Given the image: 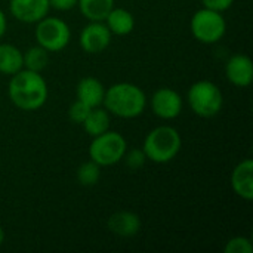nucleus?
Wrapping results in <instances>:
<instances>
[{
	"label": "nucleus",
	"mask_w": 253,
	"mask_h": 253,
	"mask_svg": "<svg viewBox=\"0 0 253 253\" xmlns=\"http://www.w3.org/2000/svg\"><path fill=\"white\" fill-rule=\"evenodd\" d=\"M253 246L252 242L245 237V236H236L230 239L225 246H224V253H252Z\"/></svg>",
	"instance_id": "nucleus-21"
},
{
	"label": "nucleus",
	"mask_w": 253,
	"mask_h": 253,
	"mask_svg": "<svg viewBox=\"0 0 253 253\" xmlns=\"http://www.w3.org/2000/svg\"><path fill=\"white\" fill-rule=\"evenodd\" d=\"M49 0H9L10 15L24 24H36L49 15Z\"/></svg>",
	"instance_id": "nucleus-10"
},
{
	"label": "nucleus",
	"mask_w": 253,
	"mask_h": 253,
	"mask_svg": "<svg viewBox=\"0 0 253 253\" xmlns=\"http://www.w3.org/2000/svg\"><path fill=\"white\" fill-rule=\"evenodd\" d=\"M34 37L39 46L50 52H61L71 42V28L70 25L56 16H44L36 22Z\"/></svg>",
	"instance_id": "nucleus-7"
},
{
	"label": "nucleus",
	"mask_w": 253,
	"mask_h": 253,
	"mask_svg": "<svg viewBox=\"0 0 253 253\" xmlns=\"http://www.w3.org/2000/svg\"><path fill=\"white\" fill-rule=\"evenodd\" d=\"M111 37L113 34L104 21H89L80 31L79 43L86 53L98 55L110 46Z\"/></svg>",
	"instance_id": "nucleus-9"
},
{
	"label": "nucleus",
	"mask_w": 253,
	"mask_h": 253,
	"mask_svg": "<svg viewBox=\"0 0 253 253\" xmlns=\"http://www.w3.org/2000/svg\"><path fill=\"white\" fill-rule=\"evenodd\" d=\"M150 107L156 117L162 120H173L182 113L184 101L179 92L170 87L157 89L150 98Z\"/></svg>",
	"instance_id": "nucleus-8"
},
{
	"label": "nucleus",
	"mask_w": 253,
	"mask_h": 253,
	"mask_svg": "<svg viewBox=\"0 0 253 253\" xmlns=\"http://www.w3.org/2000/svg\"><path fill=\"white\" fill-rule=\"evenodd\" d=\"M116 6V0H79L77 7L87 21H104L111 9Z\"/></svg>",
	"instance_id": "nucleus-18"
},
{
	"label": "nucleus",
	"mask_w": 253,
	"mask_h": 253,
	"mask_svg": "<svg viewBox=\"0 0 253 253\" xmlns=\"http://www.w3.org/2000/svg\"><path fill=\"white\" fill-rule=\"evenodd\" d=\"M77 1L79 0H49V6L59 12H68L77 6Z\"/></svg>",
	"instance_id": "nucleus-25"
},
{
	"label": "nucleus",
	"mask_w": 253,
	"mask_h": 253,
	"mask_svg": "<svg viewBox=\"0 0 253 253\" xmlns=\"http://www.w3.org/2000/svg\"><path fill=\"white\" fill-rule=\"evenodd\" d=\"M3 242H4V230L0 227V246L3 245Z\"/></svg>",
	"instance_id": "nucleus-27"
},
{
	"label": "nucleus",
	"mask_w": 253,
	"mask_h": 253,
	"mask_svg": "<svg viewBox=\"0 0 253 253\" xmlns=\"http://www.w3.org/2000/svg\"><path fill=\"white\" fill-rule=\"evenodd\" d=\"M190 30L197 42L203 44H215L225 36L227 21L222 12L202 7L193 15Z\"/></svg>",
	"instance_id": "nucleus-6"
},
{
	"label": "nucleus",
	"mask_w": 253,
	"mask_h": 253,
	"mask_svg": "<svg viewBox=\"0 0 253 253\" xmlns=\"http://www.w3.org/2000/svg\"><path fill=\"white\" fill-rule=\"evenodd\" d=\"M127 150V141L116 130L108 129L107 132L93 136L89 145V159L101 168H108L120 163Z\"/></svg>",
	"instance_id": "nucleus-5"
},
{
	"label": "nucleus",
	"mask_w": 253,
	"mask_h": 253,
	"mask_svg": "<svg viewBox=\"0 0 253 253\" xmlns=\"http://www.w3.org/2000/svg\"><path fill=\"white\" fill-rule=\"evenodd\" d=\"M104 108L120 119H136L147 108V95L135 83L119 82L105 89Z\"/></svg>",
	"instance_id": "nucleus-2"
},
{
	"label": "nucleus",
	"mask_w": 253,
	"mask_h": 253,
	"mask_svg": "<svg viewBox=\"0 0 253 253\" xmlns=\"http://www.w3.org/2000/svg\"><path fill=\"white\" fill-rule=\"evenodd\" d=\"M233 191L243 200H253V160L245 159L236 165L231 172Z\"/></svg>",
	"instance_id": "nucleus-13"
},
{
	"label": "nucleus",
	"mask_w": 253,
	"mask_h": 253,
	"mask_svg": "<svg viewBox=\"0 0 253 253\" xmlns=\"http://www.w3.org/2000/svg\"><path fill=\"white\" fill-rule=\"evenodd\" d=\"M203 7H208V9H212V10H218V12H225L228 10L234 0H200Z\"/></svg>",
	"instance_id": "nucleus-24"
},
{
	"label": "nucleus",
	"mask_w": 253,
	"mask_h": 253,
	"mask_svg": "<svg viewBox=\"0 0 253 253\" xmlns=\"http://www.w3.org/2000/svg\"><path fill=\"white\" fill-rule=\"evenodd\" d=\"M187 101L193 113L203 119L218 116L224 107V95L211 80H199L193 83L187 92Z\"/></svg>",
	"instance_id": "nucleus-4"
},
{
	"label": "nucleus",
	"mask_w": 253,
	"mask_h": 253,
	"mask_svg": "<svg viewBox=\"0 0 253 253\" xmlns=\"http://www.w3.org/2000/svg\"><path fill=\"white\" fill-rule=\"evenodd\" d=\"M6 30H7V18L4 12L0 9V39L6 34Z\"/></svg>",
	"instance_id": "nucleus-26"
},
{
	"label": "nucleus",
	"mask_w": 253,
	"mask_h": 253,
	"mask_svg": "<svg viewBox=\"0 0 253 253\" xmlns=\"http://www.w3.org/2000/svg\"><path fill=\"white\" fill-rule=\"evenodd\" d=\"M110 123H111V114L101 105V107H95L89 111L87 117L84 119V122L82 123L83 130L89 135V136H98L104 132H107L110 129Z\"/></svg>",
	"instance_id": "nucleus-17"
},
{
	"label": "nucleus",
	"mask_w": 253,
	"mask_h": 253,
	"mask_svg": "<svg viewBox=\"0 0 253 253\" xmlns=\"http://www.w3.org/2000/svg\"><path fill=\"white\" fill-rule=\"evenodd\" d=\"M181 148V133L169 125H162L150 130L142 144L147 160L157 165H166L172 162L179 154Z\"/></svg>",
	"instance_id": "nucleus-3"
},
{
	"label": "nucleus",
	"mask_w": 253,
	"mask_h": 253,
	"mask_svg": "<svg viewBox=\"0 0 253 253\" xmlns=\"http://www.w3.org/2000/svg\"><path fill=\"white\" fill-rule=\"evenodd\" d=\"M110 33L114 36H127L135 28V16L130 10L125 7H113L111 12L104 19Z\"/></svg>",
	"instance_id": "nucleus-15"
},
{
	"label": "nucleus",
	"mask_w": 253,
	"mask_h": 253,
	"mask_svg": "<svg viewBox=\"0 0 253 253\" xmlns=\"http://www.w3.org/2000/svg\"><path fill=\"white\" fill-rule=\"evenodd\" d=\"M123 160H125L126 166L130 170H139L147 163V156H145L142 148H135V150H130V151L126 150V153L123 156Z\"/></svg>",
	"instance_id": "nucleus-22"
},
{
	"label": "nucleus",
	"mask_w": 253,
	"mask_h": 253,
	"mask_svg": "<svg viewBox=\"0 0 253 253\" xmlns=\"http://www.w3.org/2000/svg\"><path fill=\"white\" fill-rule=\"evenodd\" d=\"M142 222L138 213L130 211H119L113 213L107 221V228L117 237L130 239L141 231Z\"/></svg>",
	"instance_id": "nucleus-12"
},
{
	"label": "nucleus",
	"mask_w": 253,
	"mask_h": 253,
	"mask_svg": "<svg viewBox=\"0 0 253 253\" xmlns=\"http://www.w3.org/2000/svg\"><path fill=\"white\" fill-rule=\"evenodd\" d=\"M227 80L237 87H248L253 82V62L251 56L236 53L228 58L225 64Z\"/></svg>",
	"instance_id": "nucleus-11"
},
{
	"label": "nucleus",
	"mask_w": 253,
	"mask_h": 253,
	"mask_svg": "<svg viewBox=\"0 0 253 253\" xmlns=\"http://www.w3.org/2000/svg\"><path fill=\"white\" fill-rule=\"evenodd\" d=\"M22 62H24L25 70L42 73L49 64V52L43 49L42 46L36 44L27 49L25 52H22Z\"/></svg>",
	"instance_id": "nucleus-19"
},
{
	"label": "nucleus",
	"mask_w": 253,
	"mask_h": 253,
	"mask_svg": "<svg viewBox=\"0 0 253 253\" xmlns=\"http://www.w3.org/2000/svg\"><path fill=\"white\" fill-rule=\"evenodd\" d=\"M22 68V50L15 44L0 43V74L13 76Z\"/></svg>",
	"instance_id": "nucleus-16"
},
{
	"label": "nucleus",
	"mask_w": 253,
	"mask_h": 253,
	"mask_svg": "<svg viewBox=\"0 0 253 253\" xmlns=\"http://www.w3.org/2000/svg\"><path fill=\"white\" fill-rule=\"evenodd\" d=\"M90 110H92L90 107H87V105L83 104L82 101L76 99V101L70 105V108H68V119H70L73 123L82 125V123L84 122V119L87 117V114H89Z\"/></svg>",
	"instance_id": "nucleus-23"
},
{
	"label": "nucleus",
	"mask_w": 253,
	"mask_h": 253,
	"mask_svg": "<svg viewBox=\"0 0 253 253\" xmlns=\"http://www.w3.org/2000/svg\"><path fill=\"white\" fill-rule=\"evenodd\" d=\"M105 96V86L96 77L86 76L76 86V98L90 108L101 107Z\"/></svg>",
	"instance_id": "nucleus-14"
},
{
	"label": "nucleus",
	"mask_w": 253,
	"mask_h": 253,
	"mask_svg": "<svg viewBox=\"0 0 253 253\" xmlns=\"http://www.w3.org/2000/svg\"><path fill=\"white\" fill-rule=\"evenodd\" d=\"M76 178L82 187H93L101 178V166L93 160L83 162L76 172Z\"/></svg>",
	"instance_id": "nucleus-20"
},
{
	"label": "nucleus",
	"mask_w": 253,
	"mask_h": 253,
	"mask_svg": "<svg viewBox=\"0 0 253 253\" xmlns=\"http://www.w3.org/2000/svg\"><path fill=\"white\" fill-rule=\"evenodd\" d=\"M10 102L22 111H36L42 108L49 96V87L42 73L22 68L10 76L7 84Z\"/></svg>",
	"instance_id": "nucleus-1"
}]
</instances>
